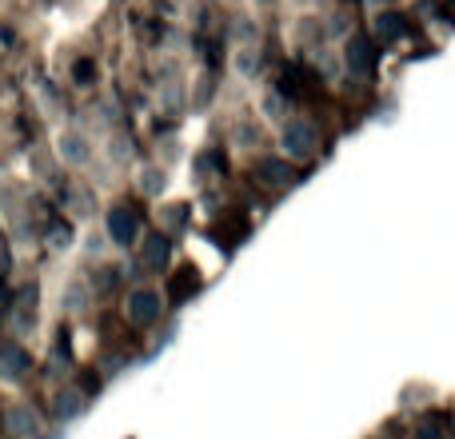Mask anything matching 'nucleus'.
Masks as SVG:
<instances>
[{
	"label": "nucleus",
	"instance_id": "obj_1",
	"mask_svg": "<svg viewBox=\"0 0 455 439\" xmlns=\"http://www.w3.org/2000/svg\"><path fill=\"white\" fill-rule=\"evenodd\" d=\"M4 424H8V432H12L16 439L40 435V416L28 408V403H12V408H8V416H4Z\"/></svg>",
	"mask_w": 455,
	"mask_h": 439
},
{
	"label": "nucleus",
	"instance_id": "obj_3",
	"mask_svg": "<svg viewBox=\"0 0 455 439\" xmlns=\"http://www.w3.org/2000/svg\"><path fill=\"white\" fill-rule=\"evenodd\" d=\"M108 232L116 235L120 243H132V235H136V220L124 212V208H116V212L108 216Z\"/></svg>",
	"mask_w": 455,
	"mask_h": 439
},
{
	"label": "nucleus",
	"instance_id": "obj_4",
	"mask_svg": "<svg viewBox=\"0 0 455 439\" xmlns=\"http://www.w3.org/2000/svg\"><path fill=\"white\" fill-rule=\"evenodd\" d=\"M60 156L72 160V164H84V160H88L84 140H76V136H64V140H60Z\"/></svg>",
	"mask_w": 455,
	"mask_h": 439
},
{
	"label": "nucleus",
	"instance_id": "obj_2",
	"mask_svg": "<svg viewBox=\"0 0 455 439\" xmlns=\"http://www.w3.org/2000/svg\"><path fill=\"white\" fill-rule=\"evenodd\" d=\"M128 315H132L136 323H152L160 315V299L152 296V291H136V296L128 299Z\"/></svg>",
	"mask_w": 455,
	"mask_h": 439
},
{
	"label": "nucleus",
	"instance_id": "obj_5",
	"mask_svg": "<svg viewBox=\"0 0 455 439\" xmlns=\"http://www.w3.org/2000/svg\"><path fill=\"white\" fill-rule=\"evenodd\" d=\"M368 64H371V44H368V40H355V44H352V68L363 72Z\"/></svg>",
	"mask_w": 455,
	"mask_h": 439
}]
</instances>
